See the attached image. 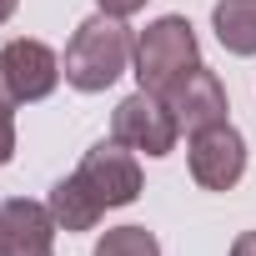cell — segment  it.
I'll return each instance as SVG.
<instances>
[{"mask_svg":"<svg viewBox=\"0 0 256 256\" xmlns=\"http://www.w3.org/2000/svg\"><path fill=\"white\" fill-rule=\"evenodd\" d=\"M131 50H136V40H131V30H126V20L100 10V16H90V20H80V26H76V36H70V46H66L60 70H66V80H70L76 90L96 96V90L116 86V76L126 70Z\"/></svg>","mask_w":256,"mask_h":256,"instance_id":"1","label":"cell"},{"mask_svg":"<svg viewBox=\"0 0 256 256\" xmlns=\"http://www.w3.org/2000/svg\"><path fill=\"white\" fill-rule=\"evenodd\" d=\"M196 60H201V46H196V30H191L186 16H161L136 40V80H141V90L166 96V86L176 76H186Z\"/></svg>","mask_w":256,"mask_h":256,"instance_id":"2","label":"cell"},{"mask_svg":"<svg viewBox=\"0 0 256 256\" xmlns=\"http://www.w3.org/2000/svg\"><path fill=\"white\" fill-rule=\"evenodd\" d=\"M176 136H181V120L166 106V96H156V90L126 96L116 106V116H110V141L131 146L141 156H171L176 151Z\"/></svg>","mask_w":256,"mask_h":256,"instance_id":"3","label":"cell"},{"mask_svg":"<svg viewBox=\"0 0 256 256\" xmlns=\"http://www.w3.org/2000/svg\"><path fill=\"white\" fill-rule=\"evenodd\" d=\"M76 176L90 186V196L110 211V206H131L141 196V166H136V151L120 146V141H100L80 156Z\"/></svg>","mask_w":256,"mask_h":256,"instance_id":"4","label":"cell"},{"mask_svg":"<svg viewBox=\"0 0 256 256\" xmlns=\"http://www.w3.org/2000/svg\"><path fill=\"white\" fill-rule=\"evenodd\" d=\"M246 171V141L236 126H206L191 131V176L201 191H231Z\"/></svg>","mask_w":256,"mask_h":256,"instance_id":"5","label":"cell"},{"mask_svg":"<svg viewBox=\"0 0 256 256\" xmlns=\"http://www.w3.org/2000/svg\"><path fill=\"white\" fill-rule=\"evenodd\" d=\"M56 216L40 201H0V256H56Z\"/></svg>","mask_w":256,"mask_h":256,"instance_id":"6","label":"cell"},{"mask_svg":"<svg viewBox=\"0 0 256 256\" xmlns=\"http://www.w3.org/2000/svg\"><path fill=\"white\" fill-rule=\"evenodd\" d=\"M166 106L176 110V120L186 126V131H206V126H221L226 120V90H221V80H216V70H206L201 60L186 70V76H176L171 86H166Z\"/></svg>","mask_w":256,"mask_h":256,"instance_id":"7","label":"cell"},{"mask_svg":"<svg viewBox=\"0 0 256 256\" xmlns=\"http://www.w3.org/2000/svg\"><path fill=\"white\" fill-rule=\"evenodd\" d=\"M6 70H10V86H16V100H46L56 86H60V56L46 46V40H30V36H20V40H10L6 50Z\"/></svg>","mask_w":256,"mask_h":256,"instance_id":"8","label":"cell"},{"mask_svg":"<svg viewBox=\"0 0 256 256\" xmlns=\"http://www.w3.org/2000/svg\"><path fill=\"white\" fill-rule=\"evenodd\" d=\"M50 216H56V226L60 231H90L100 216H106V206L90 196V186L80 181V176H66V181H56V191H50Z\"/></svg>","mask_w":256,"mask_h":256,"instance_id":"9","label":"cell"},{"mask_svg":"<svg viewBox=\"0 0 256 256\" xmlns=\"http://www.w3.org/2000/svg\"><path fill=\"white\" fill-rule=\"evenodd\" d=\"M211 26L231 56H256V0H216Z\"/></svg>","mask_w":256,"mask_h":256,"instance_id":"10","label":"cell"},{"mask_svg":"<svg viewBox=\"0 0 256 256\" xmlns=\"http://www.w3.org/2000/svg\"><path fill=\"white\" fill-rule=\"evenodd\" d=\"M96 256H161V241L146 226H110L96 241Z\"/></svg>","mask_w":256,"mask_h":256,"instance_id":"11","label":"cell"},{"mask_svg":"<svg viewBox=\"0 0 256 256\" xmlns=\"http://www.w3.org/2000/svg\"><path fill=\"white\" fill-rule=\"evenodd\" d=\"M10 156H16V120L10 110H0V166H10Z\"/></svg>","mask_w":256,"mask_h":256,"instance_id":"12","label":"cell"},{"mask_svg":"<svg viewBox=\"0 0 256 256\" xmlns=\"http://www.w3.org/2000/svg\"><path fill=\"white\" fill-rule=\"evenodd\" d=\"M96 6H100L106 16H120V20H126V16H136V10L146 6V0H96Z\"/></svg>","mask_w":256,"mask_h":256,"instance_id":"13","label":"cell"},{"mask_svg":"<svg viewBox=\"0 0 256 256\" xmlns=\"http://www.w3.org/2000/svg\"><path fill=\"white\" fill-rule=\"evenodd\" d=\"M16 86H10V70H6V56H0V110H16Z\"/></svg>","mask_w":256,"mask_h":256,"instance_id":"14","label":"cell"},{"mask_svg":"<svg viewBox=\"0 0 256 256\" xmlns=\"http://www.w3.org/2000/svg\"><path fill=\"white\" fill-rule=\"evenodd\" d=\"M231 256H256V231H241L236 246H231Z\"/></svg>","mask_w":256,"mask_h":256,"instance_id":"15","label":"cell"},{"mask_svg":"<svg viewBox=\"0 0 256 256\" xmlns=\"http://www.w3.org/2000/svg\"><path fill=\"white\" fill-rule=\"evenodd\" d=\"M16 6H20V0H0V26H6V20L16 16Z\"/></svg>","mask_w":256,"mask_h":256,"instance_id":"16","label":"cell"}]
</instances>
